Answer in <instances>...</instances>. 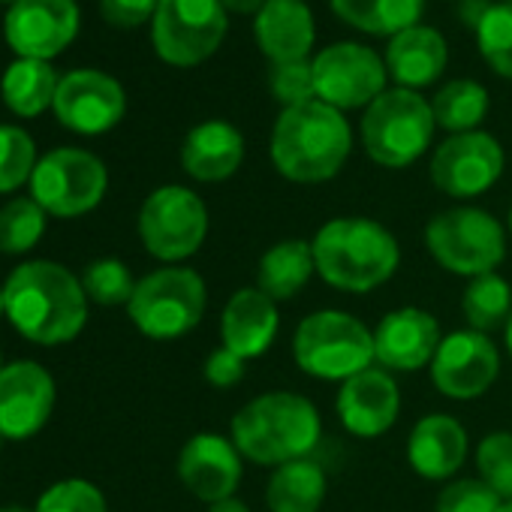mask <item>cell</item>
<instances>
[{"mask_svg": "<svg viewBox=\"0 0 512 512\" xmlns=\"http://www.w3.org/2000/svg\"><path fill=\"white\" fill-rule=\"evenodd\" d=\"M4 302L13 329L40 347L70 344L88 323L82 281L52 260L19 266L4 284Z\"/></svg>", "mask_w": 512, "mask_h": 512, "instance_id": "1", "label": "cell"}, {"mask_svg": "<svg viewBox=\"0 0 512 512\" xmlns=\"http://www.w3.org/2000/svg\"><path fill=\"white\" fill-rule=\"evenodd\" d=\"M229 437L244 461L275 470L311 458L323 437V419L311 398L278 389L250 398L232 416Z\"/></svg>", "mask_w": 512, "mask_h": 512, "instance_id": "2", "label": "cell"}, {"mask_svg": "<svg viewBox=\"0 0 512 512\" xmlns=\"http://www.w3.org/2000/svg\"><path fill=\"white\" fill-rule=\"evenodd\" d=\"M317 275L341 293H374L401 266L398 238L374 217H332L311 238Z\"/></svg>", "mask_w": 512, "mask_h": 512, "instance_id": "3", "label": "cell"}, {"mask_svg": "<svg viewBox=\"0 0 512 512\" xmlns=\"http://www.w3.org/2000/svg\"><path fill=\"white\" fill-rule=\"evenodd\" d=\"M269 151L287 181L323 184L344 169L353 151V130L341 109L311 100L278 115Z\"/></svg>", "mask_w": 512, "mask_h": 512, "instance_id": "4", "label": "cell"}, {"mask_svg": "<svg viewBox=\"0 0 512 512\" xmlns=\"http://www.w3.org/2000/svg\"><path fill=\"white\" fill-rule=\"evenodd\" d=\"M293 359L314 380L344 383L374 365V329L338 308L314 311L296 326Z\"/></svg>", "mask_w": 512, "mask_h": 512, "instance_id": "5", "label": "cell"}, {"mask_svg": "<svg viewBox=\"0 0 512 512\" xmlns=\"http://www.w3.org/2000/svg\"><path fill=\"white\" fill-rule=\"evenodd\" d=\"M425 247L440 269L473 281L503 263L506 226L476 205H455L428 220Z\"/></svg>", "mask_w": 512, "mask_h": 512, "instance_id": "6", "label": "cell"}, {"mask_svg": "<svg viewBox=\"0 0 512 512\" xmlns=\"http://www.w3.org/2000/svg\"><path fill=\"white\" fill-rule=\"evenodd\" d=\"M208 308V287L196 269L166 266L136 281L127 317L151 341H178L190 335Z\"/></svg>", "mask_w": 512, "mask_h": 512, "instance_id": "7", "label": "cell"}, {"mask_svg": "<svg viewBox=\"0 0 512 512\" xmlns=\"http://www.w3.org/2000/svg\"><path fill=\"white\" fill-rule=\"evenodd\" d=\"M431 100L419 91H383L362 115V145L377 166L404 169L416 163L434 139Z\"/></svg>", "mask_w": 512, "mask_h": 512, "instance_id": "8", "label": "cell"}, {"mask_svg": "<svg viewBox=\"0 0 512 512\" xmlns=\"http://www.w3.org/2000/svg\"><path fill=\"white\" fill-rule=\"evenodd\" d=\"M139 238L154 260L178 266L205 244L208 208L190 187H157L139 208Z\"/></svg>", "mask_w": 512, "mask_h": 512, "instance_id": "9", "label": "cell"}, {"mask_svg": "<svg viewBox=\"0 0 512 512\" xmlns=\"http://www.w3.org/2000/svg\"><path fill=\"white\" fill-rule=\"evenodd\" d=\"M109 187L100 157L82 148H55L40 157L31 175V199L52 217H82L94 211Z\"/></svg>", "mask_w": 512, "mask_h": 512, "instance_id": "10", "label": "cell"}, {"mask_svg": "<svg viewBox=\"0 0 512 512\" xmlns=\"http://www.w3.org/2000/svg\"><path fill=\"white\" fill-rule=\"evenodd\" d=\"M154 49L172 67H196L208 61L229 28L220 0H160L154 13Z\"/></svg>", "mask_w": 512, "mask_h": 512, "instance_id": "11", "label": "cell"}, {"mask_svg": "<svg viewBox=\"0 0 512 512\" xmlns=\"http://www.w3.org/2000/svg\"><path fill=\"white\" fill-rule=\"evenodd\" d=\"M503 148L491 133H455L431 154V184L452 199H476L503 175Z\"/></svg>", "mask_w": 512, "mask_h": 512, "instance_id": "12", "label": "cell"}, {"mask_svg": "<svg viewBox=\"0 0 512 512\" xmlns=\"http://www.w3.org/2000/svg\"><path fill=\"white\" fill-rule=\"evenodd\" d=\"M386 76V61L359 43H335L314 58L317 100L341 112L368 109L386 91Z\"/></svg>", "mask_w": 512, "mask_h": 512, "instance_id": "13", "label": "cell"}, {"mask_svg": "<svg viewBox=\"0 0 512 512\" xmlns=\"http://www.w3.org/2000/svg\"><path fill=\"white\" fill-rule=\"evenodd\" d=\"M428 374L443 398L476 401L494 386L500 374V353L488 335L476 329H458L440 341Z\"/></svg>", "mask_w": 512, "mask_h": 512, "instance_id": "14", "label": "cell"}, {"mask_svg": "<svg viewBox=\"0 0 512 512\" xmlns=\"http://www.w3.org/2000/svg\"><path fill=\"white\" fill-rule=\"evenodd\" d=\"M52 109L67 130L100 136L124 118L127 97L112 76L100 70H73L58 82Z\"/></svg>", "mask_w": 512, "mask_h": 512, "instance_id": "15", "label": "cell"}, {"mask_svg": "<svg viewBox=\"0 0 512 512\" xmlns=\"http://www.w3.org/2000/svg\"><path fill=\"white\" fill-rule=\"evenodd\" d=\"M7 43L16 55L49 61L79 34L76 0H16L4 22Z\"/></svg>", "mask_w": 512, "mask_h": 512, "instance_id": "16", "label": "cell"}, {"mask_svg": "<svg viewBox=\"0 0 512 512\" xmlns=\"http://www.w3.org/2000/svg\"><path fill=\"white\" fill-rule=\"evenodd\" d=\"M55 410V380L52 374L31 362H13L0 371V437L31 440L43 431Z\"/></svg>", "mask_w": 512, "mask_h": 512, "instance_id": "17", "label": "cell"}, {"mask_svg": "<svg viewBox=\"0 0 512 512\" xmlns=\"http://www.w3.org/2000/svg\"><path fill=\"white\" fill-rule=\"evenodd\" d=\"M338 419L347 434L359 440H374L386 434L401 413V389L392 371L371 365L341 383L335 398Z\"/></svg>", "mask_w": 512, "mask_h": 512, "instance_id": "18", "label": "cell"}, {"mask_svg": "<svg viewBox=\"0 0 512 512\" xmlns=\"http://www.w3.org/2000/svg\"><path fill=\"white\" fill-rule=\"evenodd\" d=\"M244 473V458L232 437L199 431L178 452V479L202 503L226 500L238 491Z\"/></svg>", "mask_w": 512, "mask_h": 512, "instance_id": "19", "label": "cell"}, {"mask_svg": "<svg viewBox=\"0 0 512 512\" xmlns=\"http://www.w3.org/2000/svg\"><path fill=\"white\" fill-rule=\"evenodd\" d=\"M443 341L440 323L425 308L407 305L380 317L374 326V362L386 371H422Z\"/></svg>", "mask_w": 512, "mask_h": 512, "instance_id": "20", "label": "cell"}, {"mask_svg": "<svg viewBox=\"0 0 512 512\" xmlns=\"http://www.w3.org/2000/svg\"><path fill=\"white\" fill-rule=\"evenodd\" d=\"M281 332L278 302L256 287H241L229 296L220 314V341L244 362L260 359Z\"/></svg>", "mask_w": 512, "mask_h": 512, "instance_id": "21", "label": "cell"}, {"mask_svg": "<svg viewBox=\"0 0 512 512\" xmlns=\"http://www.w3.org/2000/svg\"><path fill=\"white\" fill-rule=\"evenodd\" d=\"M467 461V428L449 413L422 416L407 437V464L431 482H449Z\"/></svg>", "mask_w": 512, "mask_h": 512, "instance_id": "22", "label": "cell"}, {"mask_svg": "<svg viewBox=\"0 0 512 512\" xmlns=\"http://www.w3.org/2000/svg\"><path fill=\"white\" fill-rule=\"evenodd\" d=\"M256 46L272 64L308 61L317 31L305 0H269L253 22Z\"/></svg>", "mask_w": 512, "mask_h": 512, "instance_id": "23", "label": "cell"}, {"mask_svg": "<svg viewBox=\"0 0 512 512\" xmlns=\"http://www.w3.org/2000/svg\"><path fill=\"white\" fill-rule=\"evenodd\" d=\"M244 163V136L229 121L196 124L181 145V166L202 184L226 181Z\"/></svg>", "mask_w": 512, "mask_h": 512, "instance_id": "24", "label": "cell"}, {"mask_svg": "<svg viewBox=\"0 0 512 512\" xmlns=\"http://www.w3.org/2000/svg\"><path fill=\"white\" fill-rule=\"evenodd\" d=\"M446 61H449L446 40L440 37V31L425 25H413L395 34L386 49V70L398 82V88L407 91L434 85L443 76Z\"/></svg>", "mask_w": 512, "mask_h": 512, "instance_id": "25", "label": "cell"}, {"mask_svg": "<svg viewBox=\"0 0 512 512\" xmlns=\"http://www.w3.org/2000/svg\"><path fill=\"white\" fill-rule=\"evenodd\" d=\"M317 275L314 247L305 238H284L260 256L256 266V290L275 302L296 299Z\"/></svg>", "mask_w": 512, "mask_h": 512, "instance_id": "26", "label": "cell"}, {"mask_svg": "<svg viewBox=\"0 0 512 512\" xmlns=\"http://www.w3.org/2000/svg\"><path fill=\"white\" fill-rule=\"evenodd\" d=\"M329 491V479L320 461L299 458L272 470L266 485L269 512H320Z\"/></svg>", "mask_w": 512, "mask_h": 512, "instance_id": "27", "label": "cell"}, {"mask_svg": "<svg viewBox=\"0 0 512 512\" xmlns=\"http://www.w3.org/2000/svg\"><path fill=\"white\" fill-rule=\"evenodd\" d=\"M335 16L356 31L395 37L413 28L425 10V0H329Z\"/></svg>", "mask_w": 512, "mask_h": 512, "instance_id": "28", "label": "cell"}, {"mask_svg": "<svg viewBox=\"0 0 512 512\" xmlns=\"http://www.w3.org/2000/svg\"><path fill=\"white\" fill-rule=\"evenodd\" d=\"M58 82L61 79L55 76V70L46 61L19 58L4 73V85H0V91H4V103L10 106V112H16L22 118H34L46 106L55 103Z\"/></svg>", "mask_w": 512, "mask_h": 512, "instance_id": "29", "label": "cell"}, {"mask_svg": "<svg viewBox=\"0 0 512 512\" xmlns=\"http://www.w3.org/2000/svg\"><path fill=\"white\" fill-rule=\"evenodd\" d=\"M431 112L437 127L449 130L452 136L473 133L488 115V91L473 79H455L434 94Z\"/></svg>", "mask_w": 512, "mask_h": 512, "instance_id": "30", "label": "cell"}, {"mask_svg": "<svg viewBox=\"0 0 512 512\" xmlns=\"http://www.w3.org/2000/svg\"><path fill=\"white\" fill-rule=\"evenodd\" d=\"M461 311L467 320V329H476L482 335L503 329L512 314V287L503 275H479L467 284L461 293Z\"/></svg>", "mask_w": 512, "mask_h": 512, "instance_id": "31", "label": "cell"}, {"mask_svg": "<svg viewBox=\"0 0 512 512\" xmlns=\"http://www.w3.org/2000/svg\"><path fill=\"white\" fill-rule=\"evenodd\" d=\"M476 46L485 64L503 76L512 79V4H488L482 19L476 22Z\"/></svg>", "mask_w": 512, "mask_h": 512, "instance_id": "32", "label": "cell"}, {"mask_svg": "<svg viewBox=\"0 0 512 512\" xmlns=\"http://www.w3.org/2000/svg\"><path fill=\"white\" fill-rule=\"evenodd\" d=\"M46 232V211L31 199H10L0 208V250L4 253H25L31 250Z\"/></svg>", "mask_w": 512, "mask_h": 512, "instance_id": "33", "label": "cell"}, {"mask_svg": "<svg viewBox=\"0 0 512 512\" xmlns=\"http://www.w3.org/2000/svg\"><path fill=\"white\" fill-rule=\"evenodd\" d=\"M37 163L34 139L22 127L0 124V193H13L31 181Z\"/></svg>", "mask_w": 512, "mask_h": 512, "instance_id": "34", "label": "cell"}, {"mask_svg": "<svg viewBox=\"0 0 512 512\" xmlns=\"http://www.w3.org/2000/svg\"><path fill=\"white\" fill-rule=\"evenodd\" d=\"M476 473L503 500H512V431H491L476 446Z\"/></svg>", "mask_w": 512, "mask_h": 512, "instance_id": "35", "label": "cell"}, {"mask_svg": "<svg viewBox=\"0 0 512 512\" xmlns=\"http://www.w3.org/2000/svg\"><path fill=\"white\" fill-rule=\"evenodd\" d=\"M82 287H85V293H88L91 302L112 308V305H127L133 299L136 281H133L127 263L106 256V260H97V263H91L85 269Z\"/></svg>", "mask_w": 512, "mask_h": 512, "instance_id": "36", "label": "cell"}, {"mask_svg": "<svg viewBox=\"0 0 512 512\" xmlns=\"http://www.w3.org/2000/svg\"><path fill=\"white\" fill-rule=\"evenodd\" d=\"M34 512H109L103 491L88 479H61L46 488Z\"/></svg>", "mask_w": 512, "mask_h": 512, "instance_id": "37", "label": "cell"}, {"mask_svg": "<svg viewBox=\"0 0 512 512\" xmlns=\"http://www.w3.org/2000/svg\"><path fill=\"white\" fill-rule=\"evenodd\" d=\"M503 497L491 491L479 476L476 479H449L437 500L434 512H497Z\"/></svg>", "mask_w": 512, "mask_h": 512, "instance_id": "38", "label": "cell"}, {"mask_svg": "<svg viewBox=\"0 0 512 512\" xmlns=\"http://www.w3.org/2000/svg\"><path fill=\"white\" fill-rule=\"evenodd\" d=\"M269 91L284 106H302L317 100L314 88V61H293V64H275L269 73Z\"/></svg>", "mask_w": 512, "mask_h": 512, "instance_id": "39", "label": "cell"}, {"mask_svg": "<svg viewBox=\"0 0 512 512\" xmlns=\"http://www.w3.org/2000/svg\"><path fill=\"white\" fill-rule=\"evenodd\" d=\"M202 374H205V380H208L214 389H232V386H238V383L244 380L247 362H244L238 353H232V350H226V347H217V350L208 353Z\"/></svg>", "mask_w": 512, "mask_h": 512, "instance_id": "40", "label": "cell"}, {"mask_svg": "<svg viewBox=\"0 0 512 512\" xmlns=\"http://www.w3.org/2000/svg\"><path fill=\"white\" fill-rule=\"evenodd\" d=\"M160 0H100V13L115 28H139L148 19L154 22V13Z\"/></svg>", "mask_w": 512, "mask_h": 512, "instance_id": "41", "label": "cell"}, {"mask_svg": "<svg viewBox=\"0 0 512 512\" xmlns=\"http://www.w3.org/2000/svg\"><path fill=\"white\" fill-rule=\"evenodd\" d=\"M226 13H238V16H250V13H260L269 0H220Z\"/></svg>", "mask_w": 512, "mask_h": 512, "instance_id": "42", "label": "cell"}, {"mask_svg": "<svg viewBox=\"0 0 512 512\" xmlns=\"http://www.w3.org/2000/svg\"><path fill=\"white\" fill-rule=\"evenodd\" d=\"M208 512H250V506L241 500V497H226V500H217V503H211L208 506Z\"/></svg>", "mask_w": 512, "mask_h": 512, "instance_id": "43", "label": "cell"}, {"mask_svg": "<svg viewBox=\"0 0 512 512\" xmlns=\"http://www.w3.org/2000/svg\"><path fill=\"white\" fill-rule=\"evenodd\" d=\"M503 338H506V350H509V359H512V314H509V320L503 326Z\"/></svg>", "mask_w": 512, "mask_h": 512, "instance_id": "44", "label": "cell"}, {"mask_svg": "<svg viewBox=\"0 0 512 512\" xmlns=\"http://www.w3.org/2000/svg\"><path fill=\"white\" fill-rule=\"evenodd\" d=\"M0 512H31V509H25V506L16 503V506H0Z\"/></svg>", "mask_w": 512, "mask_h": 512, "instance_id": "45", "label": "cell"}, {"mask_svg": "<svg viewBox=\"0 0 512 512\" xmlns=\"http://www.w3.org/2000/svg\"><path fill=\"white\" fill-rule=\"evenodd\" d=\"M7 314V302H4V287H0V317Z\"/></svg>", "mask_w": 512, "mask_h": 512, "instance_id": "46", "label": "cell"}, {"mask_svg": "<svg viewBox=\"0 0 512 512\" xmlns=\"http://www.w3.org/2000/svg\"><path fill=\"white\" fill-rule=\"evenodd\" d=\"M497 512H512V500H503V503H500V509H497Z\"/></svg>", "mask_w": 512, "mask_h": 512, "instance_id": "47", "label": "cell"}, {"mask_svg": "<svg viewBox=\"0 0 512 512\" xmlns=\"http://www.w3.org/2000/svg\"><path fill=\"white\" fill-rule=\"evenodd\" d=\"M506 229H509V235H512V205H509V217H506Z\"/></svg>", "mask_w": 512, "mask_h": 512, "instance_id": "48", "label": "cell"}, {"mask_svg": "<svg viewBox=\"0 0 512 512\" xmlns=\"http://www.w3.org/2000/svg\"><path fill=\"white\" fill-rule=\"evenodd\" d=\"M0 4H10V7H13V4H16V0H0Z\"/></svg>", "mask_w": 512, "mask_h": 512, "instance_id": "49", "label": "cell"}, {"mask_svg": "<svg viewBox=\"0 0 512 512\" xmlns=\"http://www.w3.org/2000/svg\"><path fill=\"white\" fill-rule=\"evenodd\" d=\"M0 449H4V437H0Z\"/></svg>", "mask_w": 512, "mask_h": 512, "instance_id": "50", "label": "cell"}, {"mask_svg": "<svg viewBox=\"0 0 512 512\" xmlns=\"http://www.w3.org/2000/svg\"><path fill=\"white\" fill-rule=\"evenodd\" d=\"M0 371H4V359H0Z\"/></svg>", "mask_w": 512, "mask_h": 512, "instance_id": "51", "label": "cell"}, {"mask_svg": "<svg viewBox=\"0 0 512 512\" xmlns=\"http://www.w3.org/2000/svg\"><path fill=\"white\" fill-rule=\"evenodd\" d=\"M509 4H512V0H509Z\"/></svg>", "mask_w": 512, "mask_h": 512, "instance_id": "52", "label": "cell"}]
</instances>
